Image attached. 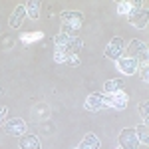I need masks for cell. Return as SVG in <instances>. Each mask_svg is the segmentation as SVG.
I'll return each mask as SVG.
<instances>
[{
    "mask_svg": "<svg viewBox=\"0 0 149 149\" xmlns=\"http://www.w3.org/2000/svg\"><path fill=\"white\" fill-rule=\"evenodd\" d=\"M81 22H84V16L80 12H72V10L62 12V34L76 36V32L81 28Z\"/></svg>",
    "mask_w": 149,
    "mask_h": 149,
    "instance_id": "obj_1",
    "label": "cell"
},
{
    "mask_svg": "<svg viewBox=\"0 0 149 149\" xmlns=\"http://www.w3.org/2000/svg\"><path fill=\"white\" fill-rule=\"evenodd\" d=\"M129 20L135 28H145L147 26V8L141 4H131V12H129Z\"/></svg>",
    "mask_w": 149,
    "mask_h": 149,
    "instance_id": "obj_2",
    "label": "cell"
},
{
    "mask_svg": "<svg viewBox=\"0 0 149 149\" xmlns=\"http://www.w3.org/2000/svg\"><path fill=\"white\" fill-rule=\"evenodd\" d=\"M127 54H129V58H133V60H137V62L147 64V44H143L141 40H133V42H129V46H127Z\"/></svg>",
    "mask_w": 149,
    "mask_h": 149,
    "instance_id": "obj_3",
    "label": "cell"
},
{
    "mask_svg": "<svg viewBox=\"0 0 149 149\" xmlns=\"http://www.w3.org/2000/svg\"><path fill=\"white\" fill-rule=\"evenodd\" d=\"M103 107H111L109 97H103L102 93H92V95H88V100H86V109H90V111H100Z\"/></svg>",
    "mask_w": 149,
    "mask_h": 149,
    "instance_id": "obj_4",
    "label": "cell"
},
{
    "mask_svg": "<svg viewBox=\"0 0 149 149\" xmlns=\"http://www.w3.org/2000/svg\"><path fill=\"white\" fill-rule=\"evenodd\" d=\"M123 50H125V42L121 40V38H113L107 48H105V58H109V60H119L121 54H123Z\"/></svg>",
    "mask_w": 149,
    "mask_h": 149,
    "instance_id": "obj_5",
    "label": "cell"
},
{
    "mask_svg": "<svg viewBox=\"0 0 149 149\" xmlns=\"http://www.w3.org/2000/svg\"><path fill=\"white\" fill-rule=\"evenodd\" d=\"M119 145H121V149H137L139 141L135 135V129H123L119 133Z\"/></svg>",
    "mask_w": 149,
    "mask_h": 149,
    "instance_id": "obj_6",
    "label": "cell"
},
{
    "mask_svg": "<svg viewBox=\"0 0 149 149\" xmlns=\"http://www.w3.org/2000/svg\"><path fill=\"white\" fill-rule=\"evenodd\" d=\"M4 131L8 135H22L26 131V123H24L22 117H12V119H8L4 123Z\"/></svg>",
    "mask_w": 149,
    "mask_h": 149,
    "instance_id": "obj_7",
    "label": "cell"
},
{
    "mask_svg": "<svg viewBox=\"0 0 149 149\" xmlns=\"http://www.w3.org/2000/svg\"><path fill=\"white\" fill-rule=\"evenodd\" d=\"M117 68L119 72H123L127 76H131V74H135V70H137V60H133V58H119L117 60Z\"/></svg>",
    "mask_w": 149,
    "mask_h": 149,
    "instance_id": "obj_8",
    "label": "cell"
},
{
    "mask_svg": "<svg viewBox=\"0 0 149 149\" xmlns=\"http://www.w3.org/2000/svg\"><path fill=\"white\" fill-rule=\"evenodd\" d=\"M127 93L125 92H117V93H111L109 95V103L113 109H125L127 107Z\"/></svg>",
    "mask_w": 149,
    "mask_h": 149,
    "instance_id": "obj_9",
    "label": "cell"
},
{
    "mask_svg": "<svg viewBox=\"0 0 149 149\" xmlns=\"http://www.w3.org/2000/svg\"><path fill=\"white\" fill-rule=\"evenodd\" d=\"M24 18H26V8H24V4H20V6H16V10L12 12L8 22H10L12 28H18V26L24 22Z\"/></svg>",
    "mask_w": 149,
    "mask_h": 149,
    "instance_id": "obj_10",
    "label": "cell"
},
{
    "mask_svg": "<svg viewBox=\"0 0 149 149\" xmlns=\"http://www.w3.org/2000/svg\"><path fill=\"white\" fill-rule=\"evenodd\" d=\"M20 149H40V139L36 135H20Z\"/></svg>",
    "mask_w": 149,
    "mask_h": 149,
    "instance_id": "obj_11",
    "label": "cell"
},
{
    "mask_svg": "<svg viewBox=\"0 0 149 149\" xmlns=\"http://www.w3.org/2000/svg\"><path fill=\"white\" fill-rule=\"evenodd\" d=\"M103 90L109 93H117V92H123V80L121 78H115V80H107L103 84Z\"/></svg>",
    "mask_w": 149,
    "mask_h": 149,
    "instance_id": "obj_12",
    "label": "cell"
},
{
    "mask_svg": "<svg viewBox=\"0 0 149 149\" xmlns=\"http://www.w3.org/2000/svg\"><path fill=\"white\" fill-rule=\"evenodd\" d=\"M76 149H100V139L95 137L93 133H88Z\"/></svg>",
    "mask_w": 149,
    "mask_h": 149,
    "instance_id": "obj_13",
    "label": "cell"
},
{
    "mask_svg": "<svg viewBox=\"0 0 149 149\" xmlns=\"http://www.w3.org/2000/svg\"><path fill=\"white\" fill-rule=\"evenodd\" d=\"M40 6H42V4H40V2H38V0H30V2H26V4H24V8H26V14H28V16H30V18H38V16H40Z\"/></svg>",
    "mask_w": 149,
    "mask_h": 149,
    "instance_id": "obj_14",
    "label": "cell"
},
{
    "mask_svg": "<svg viewBox=\"0 0 149 149\" xmlns=\"http://www.w3.org/2000/svg\"><path fill=\"white\" fill-rule=\"evenodd\" d=\"M135 135H137V141H141L143 145H147L149 143V129L145 123H141V125L135 127Z\"/></svg>",
    "mask_w": 149,
    "mask_h": 149,
    "instance_id": "obj_15",
    "label": "cell"
},
{
    "mask_svg": "<svg viewBox=\"0 0 149 149\" xmlns=\"http://www.w3.org/2000/svg\"><path fill=\"white\" fill-rule=\"evenodd\" d=\"M117 12H119L121 16L129 14V12H131V4H129V2H119V4H117Z\"/></svg>",
    "mask_w": 149,
    "mask_h": 149,
    "instance_id": "obj_16",
    "label": "cell"
},
{
    "mask_svg": "<svg viewBox=\"0 0 149 149\" xmlns=\"http://www.w3.org/2000/svg\"><path fill=\"white\" fill-rule=\"evenodd\" d=\"M139 113H141L143 119H147V117H149V102H141V103H139Z\"/></svg>",
    "mask_w": 149,
    "mask_h": 149,
    "instance_id": "obj_17",
    "label": "cell"
},
{
    "mask_svg": "<svg viewBox=\"0 0 149 149\" xmlns=\"http://www.w3.org/2000/svg\"><path fill=\"white\" fill-rule=\"evenodd\" d=\"M139 76H141V80H143V81H149V66H147V64H143V68H141V72H139Z\"/></svg>",
    "mask_w": 149,
    "mask_h": 149,
    "instance_id": "obj_18",
    "label": "cell"
},
{
    "mask_svg": "<svg viewBox=\"0 0 149 149\" xmlns=\"http://www.w3.org/2000/svg\"><path fill=\"white\" fill-rule=\"evenodd\" d=\"M66 64H70V66H78V64H80V58L78 56H68L66 58Z\"/></svg>",
    "mask_w": 149,
    "mask_h": 149,
    "instance_id": "obj_19",
    "label": "cell"
},
{
    "mask_svg": "<svg viewBox=\"0 0 149 149\" xmlns=\"http://www.w3.org/2000/svg\"><path fill=\"white\" fill-rule=\"evenodd\" d=\"M6 107H0V125H2V121H4V115H6Z\"/></svg>",
    "mask_w": 149,
    "mask_h": 149,
    "instance_id": "obj_20",
    "label": "cell"
}]
</instances>
